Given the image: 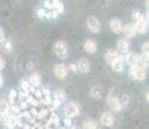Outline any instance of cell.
<instances>
[{
  "label": "cell",
  "instance_id": "6da1fadb",
  "mask_svg": "<svg viewBox=\"0 0 149 129\" xmlns=\"http://www.w3.org/2000/svg\"><path fill=\"white\" fill-rule=\"evenodd\" d=\"M53 50L56 53V56L61 59H65L68 58V45L64 40H58V41L54 44L53 47Z\"/></svg>",
  "mask_w": 149,
  "mask_h": 129
},
{
  "label": "cell",
  "instance_id": "7a4b0ae2",
  "mask_svg": "<svg viewBox=\"0 0 149 129\" xmlns=\"http://www.w3.org/2000/svg\"><path fill=\"white\" fill-rule=\"evenodd\" d=\"M79 105L77 102H69L65 105L64 107V111H65V115H66L68 117H75L79 115Z\"/></svg>",
  "mask_w": 149,
  "mask_h": 129
},
{
  "label": "cell",
  "instance_id": "3957f363",
  "mask_svg": "<svg viewBox=\"0 0 149 129\" xmlns=\"http://www.w3.org/2000/svg\"><path fill=\"white\" fill-rule=\"evenodd\" d=\"M130 75L132 76L135 80H140V81H141V80L145 79V75H147V72H145V68L143 67V66L136 65V66H131Z\"/></svg>",
  "mask_w": 149,
  "mask_h": 129
},
{
  "label": "cell",
  "instance_id": "277c9868",
  "mask_svg": "<svg viewBox=\"0 0 149 129\" xmlns=\"http://www.w3.org/2000/svg\"><path fill=\"white\" fill-rule=\"evenodd\" d=\"M87 26H88V28L95 34H99L100 31H101V23H100V21L97 18H95V17H90V18L87 19Z\"/></svg>",
  "mask_w": 149,
  "mask_h": 129
},
{
  "label": "cell",
  "instance_id": "5b68a950",
  "mask_svg": "<svg viewBox=\"0 0 149 129\" xmlns=\"http://www.w3.org/2000/svg\"><path fill=\"white\" fill-rule=\"evenodd\" d=\"M123 58H126V62H127L130 66L140 65V62H141V56L134 53V52H131V53H127V54H126V57H123Z\"/></svg>",
  "mask_w": 149,
  "mask_h": 129
},
{
  "label": "cell",
  "instance_id": "8992f818",
  "mask_svg": "<svg viewBox=\"0 0 149 129\" xmlns=\"http://www.w3.org/2000/svg\"><path fill=\"white\" fill-rule=\"evenodd\" d=\"M134 27H135L136 32L145 34V32H147V30H148V19H145V17H144V18H141V19H139V21L134 22Z\"/></svg>",
  "mask_w": 149,
  "mask_h": 129
},
{
  "label": "cell",
  "instance_id": "52a82bcc",
  "mask_svg": "<svg viewBox=\"0 0 149 129\" xmlns=\"http://www.w3.org/2000/svg\"><path fill=\"white\" fill-rule=\"evenodd\" d=\"M108 105H109V107L111 108V111H116V112H118V111L122 110L121 102H119V99L117 98V97H114V96H109Z\"/></svg>",
  "mask_w": 149,
  "mask_h": 129
},
{
  "label": "cell",
  "instance_id": "ba28073f",
  "mask_svg": "<svg viewBox=\"0 0 149 129\" xmlns=\"http://www.w3.org/2000/svg\"><path fill=\"white\" fill-rule=\"evenodd\" d=\"M100 123H101L104 127H111L114 123V116L111 112H104L100 117Z\"/></svg>",
  "mask_w": 149,
  "mask_h": 129
},
{
  "label": "cell",
  "instance_id": "9c48e42d",
  "mask_svg": "<svg viewBox=\"0 0 149 129\" xmlns=\"http://www.w3.org/2000/svg\"><path fill=\"white\" fill-rule=\"evenodd\" d=\"M109 27H110V30L113 31L114 34H119L122 32V28H123V23L121 19L118 18H114L110 21V23H109Z\"/></svg>",
  "mask_w": 149,
  "mask_h": 129
},
{
  "label": "cell",
  "instance_id": "30bf717a",
  "mask_svg": "<svg viewBox=\"0 0 149 129\" xmlns=\"http://www.w3.org/2000/svg\"><path fill=\"white\" fill-rule=\"evenodd\" d=\"M77 71H79L82 74L88 72L90 71V62H88V59H86V58L79 59L78 63H77Z\"/></svg>",
  "mask_w": 149,
  "mask_h": 129
},
{
  "label": "cell",
  "instance_id": "8fae6325",
  "mask_svg": "<svg viewBox=\"0 0 149 129\" xmlns=\"http://www.w3.org/2000/svg\"><path fill=\"white\" fill-rule=\"evenodd\" d=\"M118 54L121 53L122 56H126V54L128 53V49H130V43L127 41L126 39H121L118 41Z\"/></svg>",
  "mask_w": 149,
  "mask_h": 129
},
{
  "label": "cell",
  "instance_id": "7c38bea8",
  "mask_svg": "<svg viewBox=\"0 0 149 129\" xmlns=\"http://www.w3.org/2000/svg\"><path fill=\"white\" fill-rule=\"evenodd\" d=\"M54 75H56V77H58V79H65L68 75V68L61 63L57 65L54 67Z\"/></svg>",
  "mask_w": 149,
  "mask_h": 129
},
{
  "label": "cell",
  "instance_id": "4fadbf2b",
  "mask_svg": "<svg viewBox=\"0 0 149 129\" xmlns=\"http://www.w3.org/2000/svg\"><path fill=\"white\" fill-rule=\"evenodd\" d=\"M90 94H91V97H92V98H95V99H101L102 97H104L105 92H104V89H102L101 87H93V88H91Z\"/></svg>",
  "mask_w": 149,
  "mask_h": 129
},
{
  "label": "cell",
  "instance_id": "5bb4252c",
  "mask_svg": "<svg viewBox=\"0 0 149 129\" xmlns=\"http://www.w3.org/2000/svg\"><path fill=\"white\" fill-rule=\"evenodd\" d=\"M122 32L125 36H127V38H134V36L136 35V30L135 27H134V25H123V28H122Z\"/></svg>",
  "mask_w": 149,
  "mask_h": 129
},
{
  "label": "cell",
  "instance_id": "9a60e30c",
  "mask_svg": "<svg viewBox=\"0 0 149 129\" xmlns=\"http://www.w3.org/2000/svg\"><path fill=\"white\" fill-rule=\"evenodd\" d=\"M84 50L87 52V53H90V54L95 53V52L97 50V45H96V43L93 41L92 39L86 40V43H84Z\"/></svg>",
  "mask_w": 149,
  "mask_h": 129
},
{
  "label": "cell",
  "instance_id": "2e32d148",
  "mask_svg": "<svg viewBox=\"0 0 149 129\" xmlns=\"http://www.w3.org/2000/svg\"><path fill=\"white\" fill-rule=\"evenodd\" d=\"M30 85H33V87H40L42 84V79H40V74L38 72H34L33 75L30 76Z\"/></svg>",
  "mask_w": 149,
  "mask_h": 129
},
{
  "label": "cell",
  "instance_id": "e0dca14e",
  "mask_svg": "<svg viewBox=\"0 0 149 129\" xmlns=\"http://www.w3.org/2000/svg\"><path fill=\"white\" fill-rule=\"evenodd\" d=\"M118 57H119V54H118V52H116V50L109 49V50H107V53H105V59H107L109 63L114 62L117 58H118Z\"/></svg>",
  "mask_w": 149,
  "mask_h": 129
},
{
  "label": "cell",
  "instance_id": "ac0fdd59",
  "mask_svg": "<svg viewBox=\"0 0 149 129\" xmlns=\"http://www.w3.org/2000/svg\"><path fill=\"white\" fill-rule=\"evenodd\" d=\"M111 67H113L114 71H117V72H119V71L123 70V58H121V57H118V58L116 59L114 62H111Z\"/></svg>",
  "mask_w": 149,
  "mask_h": 129
},
{
  "label": "cell",
  "instance_id": "d6986e66",
  "mask_svg": "<svg viewBox=\"0 0 149 129\" xmlns=\"http://www.w3.org/2000/svg\"><path fill=\"white\" fill-rule=\"evenodd\" d=\"M53 99H56V102L58 103V105H60V103H64L65 99H66V94H65L64 90H57L56 94H54V98Z\"/></svg>",
  "mask_w": 149,
  "mask_h": 129
},
{
  "label": "cell",
  "instance_id": "ffe728a7",
  "mask_svg": "<svg viewBox=\"0 0 149 129\" xmlns=\"http://www.w3.org/2000/svg\"><path fill=\"white\" fill-rule=\"evenodd\" d=\"M8 110H9V105H8V102L7 101H0V114L4 115V114L8 112Z\"/></svg>",
  "mask_w": 149,
  "mask_h": 129
},
{
  "label": "cell",
  "instance_id": "44dd1931",
  "mask_svg": "<svg viewBox=\"0 0 149 129\" xmlns=\"http://www.w3.org/2000/svg\"><path fill=\"white\" fill-rule=\"evenodd\" d=\"M83 129H97L96 123L92 121V120H88V121H86L83 124Z\"/></svg>",
  "mask_w": 149,
  "mask_h": 129
},
{
  "label": "cell",
  "instance_id": "7402d4cb",
  "mask_svg": "<svg viewBox=\"0 0 149 129\" xmlns=\"http://www.w3.org/2000/svg\"><path fill=\"white\" fill-rule=\"evenodd\" d=\"M16 97H17V92L14 89H12L9 92V103H10V105H13V103H14V101H16Z\"/></svg>",
  "mask_w": 149,
  "mask_h": 129
},
{
  "label": "cell",
  "instance_id": "603a6c76",
  "mask_svg": "<svg viewBox=\"0 0 149 129\" xmlns=\"http://www.w3.org/2000/svg\"><path fill=\"white\" fill-rule=\"evenodd\" d=\"M149 54V43H144V45H143V56L144 57H148Z\"/></svg>",
  "mask_w": 149,
  "mask_h": 129
},
{
  "label": "cell",
  "instance_id": "cb8c5ba5",
  "mask_svg": "<svg viewBox=\"0 0 149 129\" xmlns=\"http://www.w3.org/2000/svg\"><path fill=\"white\" fill-rule=\"evenodd\" d=\"M30 88H31V85H30V83H27V81H21V89H24V90H26L29 92L30 90Z\"/></svg>",
  "mask_w": 149,
  "mask_h": 129
},
{
  "label": "cell",
  "instance_id": "d4e9b609",
  "mask_svg": "<svg viewBox=\"0 0 149 129\" xmlns=\"http://www.w3.org/2000/svg\"><path fill=\"white\" fill-rule=\"evenodd\" d=\"M38 16L40 17V18H44V17H47V13H45V8H40V9H38Z\"/></svg>",
  "mask_w": 149,
  "mask_h": 129
},
{
  "label": "cell",
  "instance_id": "484cf974",
  "mask_svg": "<svg viewBox=\"0 0 149 129\" xmlns=\"http://www.w3.org/2000/svg\"><path fill=\"white\" fill-rule=\"evenodd\" d=\"M119 102H121V106H122V107H123V106H126V105L128 103V96H123V97H122V101H119Z\"/></svg>",
  "mask_w": 149,
  "mask_h": 129
},
{
  "label": "cell",
  "instance_id": "4316f807",
  "mask_svg": "<svg viewBox=\"0 0 149 129\" xmlns=\"http://www.w3.org/2000/svg\"><path fill=\"white\" fill-rule=\"evenodd\" d=\"M5 41V34H4V30L0 27V43H4Z\"/></svg>",
  "mask_w": 149,
  "mask_h": 129
},
{
  "label": "cell",
  "instance_id": "83f0119b",
  "mask_svg": "<svg viewBox=\"0 0 149 129\" xmlns=\"http://www.w3.org/2000/svg\"><path fill=\"white\" fill-rule=\"evenodd\" d=\"M5 49H7V52H10V49H12V47H10V41H9V40H7V43H5Z\"/></svg>",
  "mask_w": 149,
  "mask_h": 129
},
{
  "label": "cell",
  "instance_id": "f1b7e54d",
  "mask_svg": "<svg viewBox=\"0 0 149 129\" xmlns=\"http://www.w3.org/2000/svg\"><path fill=\"white\" fill-rule=\"evenodd\" d=\"M4 66H5V62H4V59H3L1 57H0V71H1L3 68H4Z\"/></svg>",
  "mask_w": 149,
  "mask_h": 129
},
{
  "label": "cell",
  "instance_id": "f546056e",
  "mask_svg": "<svg viewBox=\"0 0 149 129\" xmlns=\"http://www.w3.org/2000/svg\"><path fill=\"white\" fill-rule=\"evenodd\" d=\"M69 67H70V70H71V71H74V72L77 71V65H70Z\"/></svg>",
  "mask_w": 149,
  "mask_h": 129
},
{
  "label": "cell",
  "instance_id": "4dcf8cb0",
  "mask_svg": "<svg viewBox=\"0 0 149 129\" xmlns=\"http://www.w3.org/2000/svg\"><path fill=\"white\" fill-rule=\"evenodd\" d=\"M12 108H13V111H14L16 114H17V112H19V107H18V106H13Z\"/></svg>",
  "mask_w": 149,
  "mask_h": 129
},
{
  "label": "cell",
  "instance_id": "1f68e13d",
  "mask_svg": "<svg viewBox=\"0 0 149 129\" xmlns=\"http://www.w3.org/2000/svg\"><path fill=\"white\" fill-rule=\"evenodd\" d=\"M3 83H4V80H3V76H1V74H0V87L3 85Z\"/></svg>",
  "mask_w": 149,
  "mask_h": 129
},
{
  "label": "cell",
  "instance_id": "d6a6232c",
  "mask_svg": "<svg viewBox=\"0 0 149 129\" xmlns=\"http://www.w3.org/2000/svg\"><path fill=\"white\" fill-rule=\"evenodd\" d=\"M1 116H3V115H1V114H0V120H1Z\"/></svg>",
  "mask_w": 149,
  "mask_h": 129
},
{
  "label": "cell",
  "instance_id": "836d02e7",
  "mask_svg": "<svg viewBox=\"0 0 149 129\" xmlns=\"http://www.w3.org/2000/svg\"><path fill=\"white\" fill-rule=\"evenodd\" d=\"M70 129H74V128H70Z\"/></svg>",
  "mask_w": 149,
  "mask_h": 129
}]
</instances>
